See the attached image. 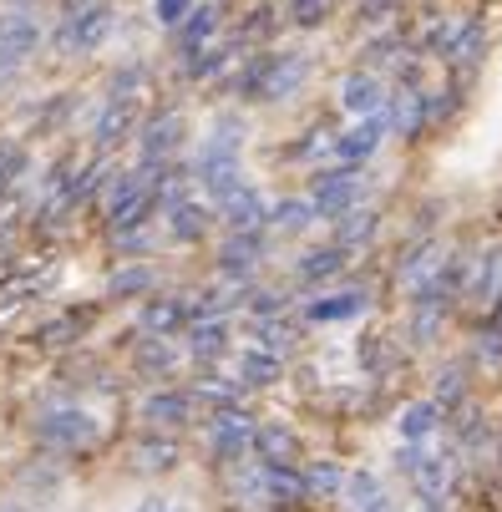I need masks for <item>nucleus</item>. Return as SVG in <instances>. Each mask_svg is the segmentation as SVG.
Masks as SVG:
<instances>
[{
    "mask_svg": "<svg viewBox=\"0 0 502 512\" xmlns=\"http://www.w3.org/2000/svg\"><path fill=\"white\" fill-rule=\"evenodd\" d=\"M158 183H163V178H153V168L117 178V183H112V198H107V224H112L117 234H132L137 224H148V213H153V203H158Z\"/></svg>",
    "mask_w": 502,
    "mask_h": 512,
    "instance_id": "f257e3e1",
    "label": "nucleus"
},
{
    "mask_svg": "<svg viewBox=\"0 0 502 512\" xmlns=\"http://www.w3.org/2000/svg\"><path fill=\"white\" fill-rule=\"evenodd\" d=\"M305 77H310V61H305L300 51H279V56H264V61L249 66L244 87H249L259 102H284V97H295V92L305 87Z\"/></svg>",
    "mask_w": 502,
    "mask_h": 512,
    "instance_id": "f03ea898",
    "label": "nucleus"
},
{
    "mask_svg": "<svg viewBox=\"0 0 502 512\" xmlns=\"http://www.w3.org/2000/svg\"><path fill=\"white\" fill-rule=\"evenodd\" d=\"M36 436H41L46 447H61V452H82V447H92L97 436H102V426H97V416H92V411L61 406V411H46V416H41Z\"/></svg>",
    "mask_w": 502,
    "mask_h": 512,
    "instance_id": "7ed1b4c3",
    "label": "nucleus"
},
{
    "mask_svg": "<svg viewBox=\"0 0 502 512\" xmlns=\"http://www.w3.org/2000/svg\"><path fill=\"white\" fill-rule=\"evenodd\" d=\"M361 193H366V173L361 168H335V173H325L315 183L310 208H315V218H340L345 208L361 203Z\"/></svg>",
    "mask_w": 502,
    "mask_h": 512,
    "instance_id": "20e7f679",
    "label": "nucleus"
},
{
    "mask_svg": "<svg viewBox=\"0 0 502 512\" xmlns=\"http://www.w3.org/2000/svg\"><path fill=\"white\" fill-rule=\"evenodd\" d=\"M107 36H112V6L107 0H82V6H71L66 31H61V41L71 51H97Z\"/></svg>",
    "mask_w": 502,
    "mask_h": 512,
    "instance_id": "39448f33",
    "label": "nucleus"
},
{
    "mask_svg": "<svg viewBox=\"0 0 502 512\" xmlns=\"http://www.w3.org/2000/svg\"><path fill=\"white\" fill-rule=\"evenodd\" d=\"M183 132H188L183 112H163V117H153L148 127H142V142H137L142 168H163V163L183 148Z\"/></svg>",
    "mask_w": 502,
    "mask_h": 512,
    "instance_id": "423d86ee",
    "label": "nucleus"
},
{
    "mask_svg": "<svg viewBox=\"0 0 502 512\" xmlns=\"http://www.w3.org/2000/svg\"><path fill=\"white\" fill-rule=\"evenodd\" d=\"M208 447L219 452L224 462H239V457L254 447V421H249L239 406H224L219 416L208 421Z\"/></svg>",
    "mask_w": 502,
    "mask_h": 512,
    "instance_id": "0eeeda50",
    "label": "nucleus"
},
{
    "mask_svg": "<svg viewBox=\"0 0 502 512\" xmlns=\"http://www.w3.org/2000/svg\"><path fill=\"white\" fill-rule=\"evenodd\" d=\"M386 132H391V117H386V112L361 117L350 132H340V137H335V158H340L345 168H361V163L381 148V137H386Z\"/></svg>",
    "mask_w": 502,
    "mask_h": 512,
    "instance_id": "6e6552de",
    "label": "nucleus"
},
{
    "mask_svg": "<svg viewBox=\"0 0 502 512\" xmlns=\"http://www.w3.org/2000/svg\"><path fill=\"white\" fill-rule=\"evenodd\" d=\"M401 467H406V477L416 482V492H421V502H442L447 497V457H437V452H426L421 442H416V452H406L401 457Z\"/></svg>",
    "mask_w": 502,
    "mask_h": 512,
    "instance_id": "1a4fd4ad",
    "label": "nucleus"
},
{
    "mask_svg": "<svg viewBox=\"0 0 502 512\" xmlns=\"http://www.w3.org/2000/svg\"><path fill=\"white\" fill-rule=\"evenodd\" d=\"M340 107H345L350 117H376V112H386V87H381L376 71H350V77L340 82Z\"/></svg>",
    "mask_w": 502,
    "mask_h": 512,
    "instance_id": "9d476101",
    "label": "nucleus"
},
{
    "mask_svg": "<svg viewBox=\"0 0 502 512\" xmlns=\"http://www.w3.org/2000/svg\"><path fill=\"white\" fill-rule=\"evenodd\" d=\"M259 462H279V467H295L300 462V436L279 421H264L254 426V447H249Z\"/></svg>",
    "mask_w": 502,
    "mask_h": 512,
    "instance_id": "9b49d317",
    "label": "nucleus"
},
{
    "mask_svg": "<svg viewBox=\"0 0 502 512\" xmlns=\"http://www.w3.org/2000/svg\"><path fill=\"white\" fill-rule=\"evenodd\" d=\"M36 46H41V21L31 11H16V6L0 11V51H11V56L26 61Z\"/></svg>",
    "mask_w": 502,
    "mask_h": 512,
    "instance_id": "f8f14e48",
    "label": "nucleus"
},
{
    "mask_svg": "<svg viewBox=\"0 0 502 512\" xmlns=\"http://www.w3.org/2000/svg\"><path fill=\"white\" fill-rule=\"evenodd\" d=\"M472 305L482 315H492L502 305V244H492L482 259H477V274H472Z\"/></svg>",
    "mask_w": 502,
    "mask_h": 512,
    "instance_id": "ddd939ff",
    "label": "nucleus"
},
{
    "mask_svg": "<svg viewBox=\"0 0 502 512\" xmlns=\"http://www.w3.org/2000/svg\"><path fill=\"white\" fill-rule=\"evenodd\" d=\"M132 127H137V102H132V97H112V102L102 107L92 137H97V148H117L122 137H132Z\"/></svg>",
    "mask_w": 502,
    "mask_h": 512,
    "instance_id": "4468645a",
    "label": "nucleus"
},
{
    "mask_svg": "<svg viewBox=\"0 0 502 512\" xmlns=\"http://www.w3.org/2000/svg\"><path fill=\"white\" fill-rule=\"evenodd\" d=\"M345 507L350 512H396L391 507V497H386V487H381V477L376 472H345Z\"/></svg>",
    "mask_w": 502,
    "mask_h": 512,
    "instance_id": "2eb2a0df",
    "label": "nucleus"
},
{
    "mask_svg": "<svg viewBox=\"0 0 502 512\" xmlns=\"http://www.w3.org/2000/svg\"><path fill=\"white\" fill-rule=\"evenodd\" d=\"M142 421L153 426H188L193 421V396L188 391H153L142 401Z\"/></svg>",
    "mask_w": 502,
    "mask_h": 512,
    "instance_id": "dca6fc26",
    "label": "nucleus"
},
{
    "mask_svg": "<svg viewBox=\"0 0 502 512\" xmlns=\"http://www.w3.org/2000/svg\"><path fill=\"white\" fill-rule=\"evenodd\" d=\"M198 183L224 203L229 193L244 188V168H239V158H203V153H198Z\"/></svg>",
    "mask_w": 502,
    "mask_h": 512,
    "instance_id": "f3484780",
    "label": "nucleus"
},
{
    "mask_svg": "<svg viewBox=\"0 0 502 512\" xmlns=\"http://www.w3.org/2000/svg\"><path fill=\"white\" fill-rule=\"evenodd\" d=\"M219 208H224V218H229V229H234V234H239V229H259V224H269V203H264L259 188H249V183H244L239 193H229Z\"/></svg>",
    "mask_w": 502,
    "mask_h": 512,
    "instance_id": "a211bd4d",
    "label": "nucleus"
},
{
    "mask_svg": "<svg viewBox=\"0 0 502 512\" xmlns=\"http://www.w3.org/2000/svg\"><path fill=\"white\" fill-rule=\"evenodd\" d=\"M168 229H173V239H183V244H193V239H203L208 234V208L198 203V198H173L168 203Z\"/></svg>",
    "mask_w": 502,
    "mask_h": 512,
    "instance_id": "6ab92c4d",
    "label": "nucleus"
},
{
    "mask_svg": "<svg viewBox=\"0 0 502 512\" xmlns=\"http://www.w3.org/2000/svg\"><path fill=\"white\" fill-rule=\"evenodd\" d=\"M239 153H244V117H234V112L213 117L208 142H203V158H239Z\"/></svg>",
    "mask_w": 502,
    "mask_h": 512,
    "instance_id": "aec40b11",
    "label": "nucleus"
},
{
    "mask_svg": "<svg viewBox=\"0 0 502 512\" xmlns=\"http://www.w3.org/2000/svg\"><path fill=\"white\" fill-rule=\"evenodd\" d=\"M366 310V289H340V295H320L310 300V320L315 325H330V320H350V315H361Z\"/></svg>",
    "mask_w": 502,
    "mask_h": 512,
    "instance_id": "412c9836",
    "label": "nucleus"
},
{
    "mask_svg": "<svg viewBox=\"0 0 502 512\" xmlns=\"http://www.w3.org/2000/svg\"><path fill=\"white\" fill-rule=\"evenodd\" d=\"M178 462H183V452H178V442H168V436H148V442L132 447L137 472H173Z\"/></svg>",
    "mask_w": 502,
    "mask_h": 512,
    "instance_id": "4be33fe9",
    "label": "nucleus"
},
{
    "mask_svg": "<svg viewBox=\"0 0 502 512\" xmlns=\"http://www.w3.org/2000/svg\"><path fill=\"white\" fill-rule=\"evenodd\" d=\"M437 426H442V406H437V401H411V406L401 411V436H406L411 447H416V442H432Z\"/></svg>",
    "mask_w": 502,
    "mask_h": 512,
    "instance_id": "5701e85b",
    "label": "nucleus"
},
{
    "mask_svg": "<svg viewBox=\"0 0 502 512\" xmlns=\"http://www.w3.org/2000/svg\"><path fill=\"white\" fill-rule=\"evenodd\" d=\"M371 234H376V208H361V203H355V208H345V213L335 218V244H340V249L366 244Z\"/></svg>",
    "mask_w": 502,
    "mask_h": 512,
    "instance_id": "b1692460",
    "label": "nucleus"
},
{
    "mask_svg": "<svg viewBox=\"0 0 502 512\" xmlns=\"http://www.w3.org/2000/svg\"><path fill=\"white\" fill-rule=\"evenodd\" d=\"M213 31H219V6H198V11H188V21H183V31H178V41H183V51H208L213 46Z\"/></svg>",
    "mask_w": 502,
    "mask_h": 512,
    "instance_id": "393cba45",
    "label": "nucleus"
},
{
    "mask_svg": "<svg viewBox=\"0 0 502 512\" xmlns=\"http://www.w3.org/2000/svg\"><path fill=\"white\" fill-rule=\"evenodd\" d=\"M279 371H284V360H279L274 350H259V345H254V350L239 355V381H244V386H274Z\"/></svg>",
    "mask_w": 502,
    "mask_h": 512,
    "instance_id": "a878e982",
    "label": "nucleus"
},
{
    "mask_svg": "<svg viewBox=\"0 0 502 512\" xmlns=\"http://www.w3.org/2000/svg\"><path fill=\"white\" fill-rule=\"evenodd\" d=\"M421 122H426V97H421L416 87L396 92V102H391V127H396L401 137H416Z\"/></svg>",
    "mask_w": 502,
    "mask_h": 512,
    "instance_id": "bb28decb",
    "label": "nucleus"
},
{
    "mask_svg": "<svg viewBox=\"0 0 502 512\" xmlns=\"http://www.w3.org/2000/svg\"><path fill=\"white\" fill-rule=\"evenodd\" d=\"M259 254H264V239H259V229H239V234L224 244V254H219V259H224V274H244V269H249Z\"/></svg>",
    "mask_w": 502,
    "mask_h": 512,
    "instance_id": "cd10ccee",
    "label": "nucleus"
},
{
    "mask_svg": "<svg viewBox=\"0 0 502 512\" xmlns=\"http://www.w3.org/2000/svg\"><path fill=\"white\" fill-rule=\"evenodd\" d=\"M183 320H193L183 300H153L148 310H142V330H148V335H158V340H163V335H173Z\"/></svg>",
    "mask_w": 502,
    "mask_h": 512,
    "instance_id": "c85d7f7f",
    "label": "nucleus"
},
{
    "mask_svg": "<svg viewBox=\"0 0 502 512\" xmlns=\"http://www.w3.org/2000/svg\"><path fill=\"white\" fill-rule=\"evenodd\" d=\"M345 269V249L340 244H330V249H310L300 264H295V274L305 279V284H320V279H330V274H340Z\"/></svg>",
    "mask_w": 502,
    "mask_h": 512,
    "instance_id": "c756f323",
    "label": "nucleus"
},
{
    "mask_svg": "<svg viewBox=\"0 0 502 512\" xmlns=\"http://www.w3.org/2000/svg\"><path fill=\"white\" fill-rule=\"evenodd\" d=\"M188 345H193V355H198V360L224 355V350H229V325H224V320H193Z\"/></svg>",
    "mask_w": 502,
    "mask_h": 512,
    "instance_id": "7c9ffc66",
    "label": "nucleus"
},
{
    "mask_svg": "<svg viewBox=\"0 0 502 512\" xmlns=\"http://www.w3.org/2000/svg\"><path fill=\"white\" fill-rule=\"evenodd\" d=\"M437 269H442V244H421V254H411V259L401 264V284L416 295V289H421L426 279H432Z\"/></svg>",
    "mask_w": 502,
    "mask_h": 512,
    "instance_id": "2f4dec72",
    "label": "nucleus"
},
{
    "mask_svg": "<svg viewBox=\"0 0 502 512\" xmlns=\"http://www.w3.org/2000/svg\"><path fill=\"white\" fill-rule=\"evenodd\" d=\"M305 487H310V497H340L345 492V467L340 462H310Z\"/></svg>",
    "mask_w": 502,
    "mask_h": 512,
    "instance_id": "473e14b6",
    "label": "nucleus"
},
{
    "mask_svg": "<svg viewBox=\"0 0 502 512\" xmlns=\"http://www.w3.org/2000/svg\"><path fill=\"white\" fill-rule=\"evenodd\" d=\"M310 218H315L310 198H284V203H274V208H269V224H274V229H284V234H295V229H305Z\"/></svg>",
    "mask_w": 502,
    "mask_h": 512,
    "instance_id": "72a5a7b5",
    "label": "nucleus"
},
{
    "mask_svg": "<svg viewBox=\"0 0 502 512\" xmlns=\"http://www.w3.org/2000/svg\"><path fill=\"white\" fill-rule=\"evenodd\" d=\"M107 289H112L117 300H122V295H148V289H153V269H142V264H132V269H117Z\"/></svg>",
    "mask_w": 502,
    "mask_h": 512,
    "instance_id": "f704fd0d",
    "label": "nucleus"
},
{
    "mask_svg": "<svg viewBox=\"0 0 502 512\" xmlns=\"http://www.w3.org/2000/svg\"><path fill=\"white\" fill-rule=\"evenodd\" d=\"M21 173H26V153L16 148V142H0V193H6Z\"/></svg>",
    "mask_w": 502,
    "mask_h": 512,
    "instance_id": "c9c22d12",
    "label": "nucleus"
},
{
    "mask_svg": "<svg viewBox=\"0 0 502 512\" xmlns=\"http://www.w3.org/2000/svg\"><path fill=\"white\" fill-rule=\"evenodd\" d=\"M477 51H482V31H477V26L452 31V41H447V56H452V61H477Z\"/></svg>",
    "mask_w": 502,
    "mask_h": 512,
    "instance_id": "e433bc0d",
    "label": "nucleus"
},
{
    "mask_svg": "<svg viewBox=\"0 0 502 512\" xmlns=\"http://www.w3.org/2000/svg\"><path fill=\"white\" fill-rule=\"evenodd\" d=\"M153 11H158V21H163V26H183V21H188V11H193V0H158Z\"/></svg>",
    "mask_w": 502,
    "mask_h": 512,
    "instance_id": "4c0bfd02",
    "label": "nucleus"
},
{
    "mask_svg": "<svg viewBox=\"0 0 502 512\" xmlns=\"http://www.w3.org/2000/svg\"><path fill=\"white\" fill-rule=\"evenodd\" d=\"M142 365H148V371H168V365H173V350L158 340V345H142V355H137Z\"/></svg>",
    "mask_w": 502,
    "mask_h": 512,
    "instance_id": "58836bf2",
    "label": "nucleus"
},
{
    "mask_svg": "<svg viewBox=\"0 0 502 512\" xmlns=\"http://www.w3.org/2000/svg\"><path fill=\"white\" fill-rule=\"evenodd\" d=\"M295 21L300 26H320L325 21V0H295Z\"/></svg>",
    "mask_w": 502,
    "mask_h": 512,
    "instance_id": "ea45409f",
    "label": "nucleus"
},
{
    "mask_svg": "<svg viewBox=\"0 0 502 512\" xmlns=\"http://www.w3.org/2000/svg\"><path fill=\"white\" fill-rule=\"evenodd\" d=\"M437 391H442V401H457V396L467 391V386H462V371H452V365H447V371H442V386H437ZM442 401H437V406H442Z\"/></svg>",
    "mask_w": 502,
    "mask_h": 512,
    "instance_id": "a19ab883",
    "label": "nucleus"
},
{
    "mask_svg": "<svg viewBox=\"0 0 502 512\" xmlns=\"http://www.w3.org/2000/svg\"><path fill=\"white\" fill-rule=\"evenodd\" d=\"M396 6H401V0H361V16H366V21H386Z\"/></svg>",
    "mask_w": 502,
    "mask_h": 512,
    "instance_id": "79ce46f5",
    "label": "nucleus"
},
{
    "mask_svg": "<svg viewBox=\"0 0 502 512\" xmlns=\"http://www.w3.org/2000/svg\"><path fill=\"white\" fill-rule=\"evenodd\" d=\"M26 61L21 56H11V51H0V87H11L16 82V71H21Z\"/></svg>",
    "mask_w": 502,
    "mask_h": 512,
    "instance_id": "37998d69",
    "label": "nucleus"
},
{
    "mask_svg": "<svg viewBox=\"0 0 502 512\" xmlns=\"http://www.w3.org/2000/svg\"><path fill=\"white\" fill-rule=\"evenodd\" d=\"M132 512H183V507H178L173 497H148V502H137Z\"/></svg>",
    "mask_w": 502,
    "mask_h": 512,
    "instance_id": "c03bdc74",
    "label": "nucleus"
},
{
    "mask_svg": "<svg viewBox=\"0 0 502 512\" xmlns=\"http://www.w3.org/2000/svg\"><path fill=\"white\" fill-rule=\"evenodd\" d=\"M416 512H442V502H421Z\"/></svg>",
    "mask_w": 502,
    "mask_h": 512,
    "instance_id": "a18cd8bd",
    "label": "nucleus"
},
{
    "mask_svg": "<svg viewBox=\"0 0 502 512\" xmlns=\"http://www.w3.org/2000/svg\"><path fill=\"white\" fill-rule=\"evenodd\" d=\"M6 6H16V11H26V6H36V0H6Z\"/></svg>",
    "mask_w": 502,
    "mask_h": 512,
    "instance_id": "49530a36",
    "label": "nucleus"
}]
</instances>
